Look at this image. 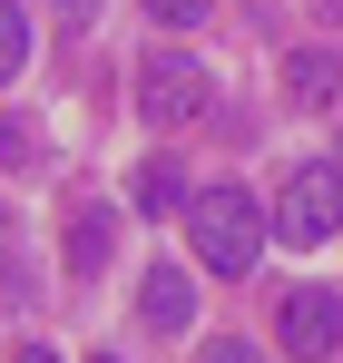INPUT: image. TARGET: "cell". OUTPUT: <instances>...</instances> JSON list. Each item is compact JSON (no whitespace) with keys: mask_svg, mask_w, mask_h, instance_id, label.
<instances>
[{"mask_svg":"<svg viewBox=\"0 0 343 363\" xmlns=\"http://www.w3.org/2000/svg\"><path fill=\"white\" fill-rule=\"evenodd\" d=\"M186 245H196V265L206 275H255V255H265V206L245 196V186H206V196H186Z\"/></svg>","mask_w":343,"mask_h":363,"instance_id":"6da1fadb","label":"cell"},{"mask_svg":"<svg viewBox=\"0 0 343 363\" xmlns=\"http://www.w3.org/2000/svg\"><path fill=\"white\" fill-rule=\"evenodd\" d=\"M216 108V69L186 60V50H157V60H137V118L147 128H196Z\"/></svg>","mask_w":343,"mask_h":363,"instance_id":"7a4b0ae2","label":"cell"},{"mask_svg":"<svg viewBox=\"0 0 343 363\" xmlns=\"http://www.w3.org/2000/svg\"><path fill=\"white\" fill-rule=\"evenodd\" d=\"M275 236L285 245H334L343 236V167H324V157L294 167L285 196H275Z\"/></svg>","mask_w":343,"mask_h":363,"instance_id":"3957f363","label":"cell"},{"mask_svg":"<svg viewBox=\"0 0 343 363\" xmlns=\"http://www.w3.org/2000/svg\"><path fill=\"white\" fill-rule=\"evenodd\" d=\"M275 344H285L294 363L343 354V295H334V285H294V295L275 304Z\"/></svg>","mask_w":343,"mask_h":363,"instance_id":"277c9868","label":"cell"},{"mask_svg":"<svg viewBox=\"0 0 343 363\" xmlns=\"http://www.w3.org/2000/svg\"><path fill=\"white\" fill-rule=\"evenodd\" d=\"M285 99H294V108H334V99H343V60H334V50H294V60H285Z\"/></svg>","mask_w":343,"mask_h":363,"instance_id":"5b68a950","label":"cell"},{"mask_svg":"<svg viewBox=\"0 0 343 363\" xmlns=\"http://www.w3.org/2000/svg\"><path fill=\"white\" fill-rule=\"evenodd\" d=\"M137 295H147V324H157V334H186V314H196V285H186L176 265H147V285H137Z\"/></svg>","mask_w":343,"mask_h":363,"instance_id":"8992f818","label":"cell"},{"mask_svg":"<svg viewBox=\"0 0 343 363\" xmlns=\"http://www.w3.org/2000/svg\"><path fill=\"white\" fill-rule=\"evenodd\" d=\"M118 255V216L108 206H79V226H69V275H99Z\"/></svg>","mask_w":343,"mask_h":363,"instance_id":"52a82bcc","label":"cell"},{"mask_svg":"<svg viewBox=\"0 0 343 363\" xmlns=\"http://www.w3.org/2000/svg\"><path fill=\"white\" fill-rule=\"evenodd\" d=\"M186 196H196V186H186L176 157H147V167H137V216H186Z\"/></svg>","mask_w":343,"mask_h":363,"instance_id":"ba28073f","label":"cell"},{"mask_svg":"<svg viewBox=\"0 0 343 363\" xmlns=\"http://www.w3.org/2000/svg\"><path fill=\"white\" fill-rule=\"evenodd\" d=\"M30 60V20H20V0H0V79H20Z\"/></svg>","mask_w":343,"mask_h":363,"instance_id":"9c48e42d","label":"cell"},{"mask_svg":"<svg viewBox=\"0 0 343 363\" xmlns=\"http://www.w3.org/2000/svg\"><path fill=\"white\" fill-rule=\"evenodd\" d=\"M0 167H40V128L30 118H0Z\"/></svg>","mask_w":343,"mask_h":363,"instance_id":"30bf717a","label":"cell"},{"mask_svg":"<svg viewBox=\"0 0 343 363\" xmlns=\"http://www.w3.org/2000/svg\"><path fill=\"white\" fill-rule=\"evenodd\" d=\"M147 10H157L167 30H196V20H216V0H147Z\"/></svg>","mask_w":343,"mask_h":363,"instance_id":"8fae6325","label":"cell"},{"mask_svg":"<svg viewBox=\"0 0 343 363\" xmlns=\"http://www.w3.org/2000/svg\"><path fill=\"white\" fill-rule=\"evenodd\" d=\"M196 363H265V354H255V344H235V334H216V344H206Z\"/></svg>","mask_w":343,"mask_h":363,"instance_id":"7c38bea8","label":"cell"},{"mask_svg":"<svg viewBox=\"0 0 343 363\" xmlns=\"http://www.w3.org/2000/svg\"><path fill=\"white\" fill-rule=\"evenodd\" d=\"M99 20V0H59V30H89Z\"/></svg>","mask_w":343,"mask_h":363,"instance_id":"4fadbf2b","label":"cell"},{"mask_svg":"<svg viewBox=\"0 0 343 363\" xmlns=\"http://www.w3.org/2000/svg\"><path fill=\"white\" fill-rule=\"evenodd\" d=\"M10 363H59V354H50V344H20V354H10Z\"/></svg>","mask_w":343,"mask_h":363,"instance_id":"5bb4252c","label":"cell"},{"mask_svg":"<svg viewBox=\"0 0 343 363\" xmlns=\"http://www.w3.org/2000/svg\"><path fill=\"white\" fill-rule=\"evenodd\" d=\"M0 275H10V206H0Z\"/></svg>","mask_w":343,"mask_h":363,"instance_id":"9a60e30c","label":"cell"},{"mask_svg":"<svg viewBox=\"0 0 343 363\" xmlns=\"http://www.w3.org/2000/svg\"><path fill=\"white\" fill-rule=\"evenodd\" d=\"M89 363H118V354H89Z\"/></svg>","mask_w":343,"mask_h":363,"instance_id":"2e32d148","label":"cell"}]
</instances>
